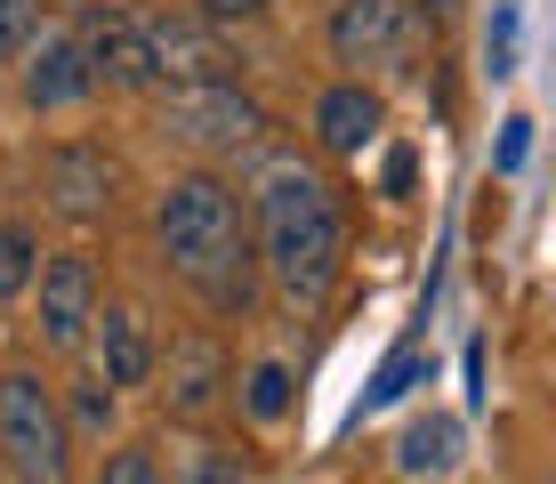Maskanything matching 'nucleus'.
I'll return each instance as SVG.
<instances>
[{"label": "nucleus", "instance_id": "1", "mask_svg": "<svg viewBox=\"0 0 556 484\" xmlns=\"http://www.w3.org/2000/svg\"><path fill=\"white\" fill-rule=\"evenodd\" d=\"M153 235H162V259L210 315H251L258 299V250H251V210L242 194L218 178V170H186V178L162 186L153 202Z\"/></svg>", "mask_w": 556, "mask_h": 484}, {"label": "nucleus", "instance_id": "2", "mask_svg": "<svg viewBox=\"0 0 556 484\" xmlns=\"http://www.w3.org/2000/svg\"><path fill=\"white\" fill-rule=\"evenodd\" d=\"M258 266L282 283L291 307H323L339 290V266H348V210L323 170H306L299 153L258 170Z\"/></svg>", "mask_w": 556, "mask_h": 484}, {"label": "nucleus", "instance_id": "3", "mask_svg": "<svg viewBox=\"0 0 556 484\" xmlns=\"http://www.w3.org/2000/svg\"><path fill=\"white\" fill-rule=\"evenodd\" d=\"M0 460L16 484H73V429L41 372H0Z\"/></svg>", "mask_w": 556, "mask_h": 484}, {"label": "nucleus", "instance_id": "4", "mask_svg": "<svg viewBox=\"0 0 556 484\" xmlns=\"http://www.w3.org/2000/svg\"><path fill=\"white\" fill-rule=\"evenodd\" d=\"M339 65L363 73H412L419 49H428V16L412 0H331V25H323Z\"/></svg>", "mask_w": 556, "mask_h": 484}, {"label": "nucleus", "instance_id": "5", "mask_svg": "<svg viewBox=\"0 0 556 484\" xmlns=\"http://www.w3.org/2000/svg\"><path fill=\"white\" fill-rule=\"evenodd\" d=\"M162 129L194 153H251V146H266V106L235 82H186V89H169Z\"/></svg>", "mask_w": 556, "mask_h": 484}, {"label": "nucleus", "instance_id": "6", "mask_svg": "<svg viewBox=\"0 0 556 484\" xmlns=\"http://www.w3.org/2000/svg\"><path fill=\"white\" fill-rule=\"evenodd\" d=\"M113 186H122V170H113V153L89 146V138H65V146L41 153V194H49V210L65 226L113 219Z\"/></svg>", "mask_w": 556, "mask_h": 484}, {"label": "nucleus", "instance_id": "7", "mask_svg": "<svg viewBox=\"0 0 556 484\" xmlns=\"http://www.w3.org/2000/svg\"><path fill=\"white\" fill-rule=\"evenodd\" d=\"M73 49H81L89 89H122V97L153 89V49H146V25L129 9H89L81 33H73Z\"/></svg>", "mask_w": 556, "mask_h": 484}, {"label": "nucleus", "instance_id": "8", "mask_svg": "<svg viewBox=\"0 0 556 484\" xmlns=\"http://www.w3.org/2000/svg\"><path fill=\"white\" fill-rule=\"evenodd\" d=\"M33 283H41V347L56 356H73V347L89 339V323H98V266H89V250H56V259L33 266Z\"/></svg>", "mask_w": 556, "mask_h": 484}, {"label": "nucleus", "instance_id": "9", "mask_svg": "<svg viewBox=\"0 0 556 484\" xmlns=\"http://www.w3.org/2000/svg\"><path fill=\"white\" fill-rule=\"evenodd\" d=\"M146 25V49H153V82L186 89V82H226V49H218V25H194V16H138Z\"/></svg>", "mask_w": 556, "mask_h": 484}, {"label": "nucleus", "instance_id": "10", "mask_svg": "<svg viewBox=\"0 0 556 484\" xmlns=\"http://www.w3.org/2000/svg\"><path fill=\"white\" fill-rule=\"evenodd\" d=\"M89 332H98V363H105L98 380L113 387V396H122V387H146V380H153L162 347H153V332H146L138 307H98V323H89Z\"/></svg>", "mask_w": 556, "mask_h": 484}, {"label": "nucleus", "instance_id": "11", "mask_svg": "<svg viewBox=\"0 0 556 484\" xmlns=\"http://www.w3.org/2000/svg\"><path fill=\"white\" fill-rule=\"evenodd\" d=\"M162 380H169L162 404H169L178 420H210V412H218V396L235 387V372H226V356H218L210 339H178V347H169V372H162Z\"/></svg>", "mask_w": 556, "mask_h": 484}, {"label": "nucleus", "instance_id": "12", "mask_svg": "<svg viewBox=\"0 0 556 484\" xmlns=\"http://www.w3.org/2000/svg\"><path fill=\"white\" fill-rule=\"evenodd\" d=\"M379 129H388V106H379L371 82H339V89L315 97V138H323V153H363Z\"/></svg>", "mask_w": 556, "mask_h": 484}, {"label": "nucleus", "instance_id": "13", "mask_svg": "<svg viewBox=\"0 0 556 484\" xmlns=\"http://www.w3.org/2000/svg\"><path fill=\"white\" fill-rule=\"evenodd\" d=\"M25 57H33V65H25V106L33 113H56V106H73V97H89V73H81L73 33H41Z\"/></svg>", "mask_w": 556, "mask_h": 484}, {"label": "nucleus", "instance_id": "14", "mask_svg": "<svg viewBox=\"0 0 556 484\" xmlns=\"http://www.w3.org/2000/svg\"><path fill=\"white\" fill-rule=\"evenodd\" d=\"M395 460H404V476H444V469H459V420L452 412L412 420L404 444H395Z\"/></svg>", "mask_w": 556, "mask_h": 484}, {"label": "nucleus", "instance_id": "15", "mask_svg": "<svg viewBox=\"0 0 556 484\" xmlns=\"http://www.w3.org/2000/svg\"><path fill=\"white\" fill-rule=\"evenodd\" d=\"M291 396H299V387H291V363H275V356H266V363H251V380H242V412H251L258 429L291 420Z\"/></svg>", "mask_w": 556, "mask_h": 484}, {"label": "nucleus", "instance_id": "16", "mask_svg": "<svg viewBox=\"0 0 556 484\" xmlns=\"http://www.w3.org/2000/svg\"><path fill=\"white\" fill-rule=\"evenodd\" d=\"M33 266H41V235L25 219H0V299H25Z\"/></svg>", "mask_w": 556, "mask_h": 484}, {"label": "nucleus", "instance_id": "17", "mask_svg": "<svg viewBox=\"0 0 556 484\" xmlns=\"http://www.w3.org/2000/svg\"><path fill=\"white\" fill-rule=\"evenodd\" d=\"M56 412H65V429H81V436H105V429H113V387H105V380H73Z\"/></svg>", "mask_w": 556, "mask_h": 484}, {"label": "nucleus", "instance_id": "18", "mask_svg": "<svg viewBox=\"0 0 556 484\" xmlns=\"http://www.w3.org/2000/svg\"><path fill=\"white\" fill-rule=\"evenodd\" d=\"M516 25H525V9L501 0V9H492V25H484V73H492V82H508V73H516Z\"/></svg>", "mask_w": 556, "mask_h": 484}, {"label": "nucleus", "instance_id": "19", "mask_svg": "<svg viewBox=\"0 0 556 484\" xmlns=\"http://www.w3.org/2000/svg\"><path fill=\"white\" fill-rule=\"evenodd\" d=\"M41 41V0H0V65H16Z\"/></svg>", "mask_w": 556, "mask_h": 484}, {"label": "nucleus", "instance_id": "20", "mask_svg": "<svg viewBox=\"0 0 556 484\" xmlns=\"http://www.w3.org/2000/svg\"><path fill=\"white\" fill-rule=\"evenodd\" d=\"M419 380H428V356H419V347H395V356L379 363V380H371V396H363V404H395V396H412Z\"/></svg>", "mask_w": 556, "mask_h": 484}, {"label": "nucleus", "instance_id": "21", "mask_svg": "<svg viewBox=\"0 0 556 484\" xmlns=\"http://www.w3.org/2000/svg\"><path fill=\"white\" fill-rule=\"evenodd\" d=\"M162 484H242V469H235V452L202 444V452H186V460H178V469H169Z\"/></svg>", "mask_w": 556, "mask_h": 484}, {"label": "nucleus", "instance_id": "22", "mask_svg": "<svg viewBox=\"0 0 556 484\" xmlns=\"http://www.w3.org/2000/svg\"><path fill=\"white\" fill-rule=\"evenodd\" d=\"M98 484H162V460L146 452V444H122V452L105 460V476Z\"/></svg>", "mask_w": 556, "mask_h": 484}, {"label": "nucleus", "instance_id": "23", "mask_svg": "<svg viewBox=\"0 0 556 484\" xmlns=\"http://www.w3.org/2000/svg\"><path fill=\"white\" fill-rule=\"evenodd\" d=\"M275 0H202V25H258Z\"/></svg>", "mask_w": 556, "mask_h": 484}, {"label": "nucleus", "instance_id": "24", "mask_svg": "<svg viewBox=\"0 0 556 484\" xmlns=\"http://www.w3.org/2000/svg\"><path fill=\"white\" fill-rule=\"evenodd\" d=\"M525 153H532V122L516 113V122H501V170H525Z\"/></svg>", "mask_w": 556, "mask_h": 484}, {"label": "nucleus", "instance_id": "25", "mask_svg": "<svg viewBox=\"0 0 556 484\" xmlns=\"http://www.w3.org/2000/svg\"><path fill=\"white\" fill-rule=\"evenodd\" d=\"M412 9H419V16H444V9H452V0H412Z\"/></svg>", "mask_w": 556, "mask_h": 484}]
</instances>
